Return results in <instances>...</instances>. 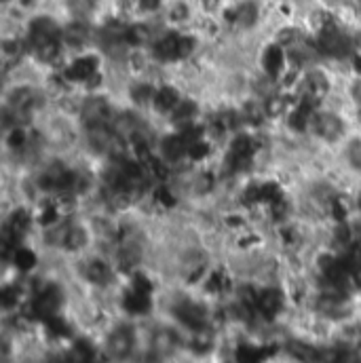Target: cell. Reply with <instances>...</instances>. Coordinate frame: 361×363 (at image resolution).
Listing matches in <instances>:
<instances>
[{"label":"cell","instance_id":"6da1fadb","mask_svg":"<svg viewBox=\"0 0 361 363\" xmlns=\"http://www.w3.org/2000/svg\"><path fill=\"white\" fill-rule=\"evenodd\" d=\"M334 174L344 184V190L361 182V127H357L334 152Z\"/></svg>","mask_w":361,"mask_h":363}]
</instances>
